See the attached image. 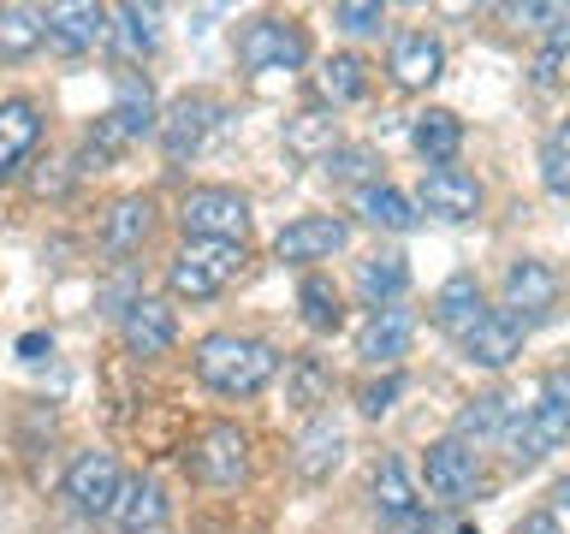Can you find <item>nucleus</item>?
Wrapping results in <instances>:
<instances>
[{
  "label": "nucleus",
  "mask_w": 570,
  "mask_h": 534,
  "mask_svg": "<svg viewBox=\"0 0 570 534\" xmlns=\"http://www.w3.org/2000/svg\"><path fill=\"white\" fill-rule=\"evenodd\" d=\"M499 439H505L517 469H529V463H541L547 452H559V445L570 439V368H552L541 380V398H534L529 409L517 404Z\"/></svg>",
  "instance_id": "3"
},
{
  "label": "nucleus",
  "mask_w": 570,
  "mask_h": 534,
  "mask_svg": "<svg viewBox=\"0 0 570 534\" xmlns=\"http://www.w3.org/2000/svg\"><path fill=\"white\" fill-rule=\"evenodd\" d=\"M48 42V7H0V60H30Z\"/></svg>",
  "instance_id": "28"
},
{
  "label": "nucleus",
  "mask_w": 570,
  "mask_h": 534,
  "mask_svg": "<svg viewBox=\"0 0 570 534\" xmlns=\"http://www.w3.org/2000/svg\"><path fill=\"white\" fill-rule=\"evenodd\" d=\"M190 368H196V380L208 392H220V398H256V392L279 374V350L256 333H208V338H196Z\"/></svg>",
  "instance_id": "1"
},
{
  "label": "nucleus",
  "mask_w": 570,
  "mask_h": 534,
  "mask_svg": "<svg viewBox=\"0 0 570 534\" xmlns=\"http://www.w3.org/2000/svg\"><path fill=\"white\" fill-rule=\"evenodd\" d=\"M214 125H220V101H214L208 89H185V96H173L167 107H160L155 142H160V155L178 167V160L203 155V142H208Z\"/></svg>",
  "instance_id": "8"
},
{
  "label": "nucleus",
  "mask_w": 570,
  "mask_h": 534,
  "mask_svg": "<svg viewBox=\"0 0 570 534\" xmlns=\"http://www.w3.org/2000/svg\"><path fill=\"white\" fill-rule=\"evenodd\" d=\"M155 220H160L155 196H142V190L114 196V202L101 208V220H96V244L107 249V256L125 261V256H137V249L155 238Z\"/></svg>",
  "instance_id": "10"
},
{
  "label": "nucleus",
  "mask_w": 570,
  "mask_h": 534,
  "mask_svg": "<svg viewBox=\"0 0 570 534\" xmlns=\"http://www.w3.org/2000/svg\"><path fill=\"white\" fill-rule=\"evenodd\" d=\"M422 481H428V493H434V498L475 493V445H463V439L428 445V452H422Z\"/></svg>",
  "instance_id": "21"
},
{
  "label": "nucleus",
  "mask_w": 570,
  "mask_h": 534,
  "mask_svg": "<svg viewBox=\"0 0 570 534\" xmlns=\"http://www.w3.org/2000/svg\"><path fill=\"white\" fill-rule=\"evenodd\" d=\"M167 511H173V498L155 475H125V493L114 505V528L119 534H155L167 523Z\"/></svg>",
  "instance_id": "23"
},
{
  "label": "nucleus",
  "mask_w": 570,
  "mask_h": 534,
  "mask_svg": "<svg viewBox=\"0 0 570 534\" xmlns=\"http://www.w3.org/2000/svg\"><path fill=\"white\" fill-rule=\"evenodd\" d=\"M559 66H564V53L559 48H541V53H534V66H529V78L541 83V89H552V83H559Z\"/></svg>",
  "instance_id": "39"
},
{
  "label": "nucleus",
  "mask_w": 570,
  "mask_h": 534,
  "mask_svg": "<svg viewBox=\"0 0 570 534\" xmlns=\"http://www.w3.org/2000/svg\"><path fill=\"white\" fill-rule=\"evenodd\" d=\"M511 534H564V528H559V516H552V511H529Z\"/></svg>",
  "instance_id": "41"
},
{
  "label": "nucleus",
  "mask_w": 570,
  "mask_h": 534,
  "mask_svg": "<svg viewBox=\"0 0 570 534\" xmlns=\"http://www.w3.org/2000/svg\"><path fill=\"white\" fill-rule=\"evenodd\" d=\"M541 185L552 196H570V119H559L541 142Z\"/></svg>",
  "instance_id": "36"
},
{
  "label": "nucleus",
  "mask_w": 570,
  "mask_h": 534,
  "mask_svg": "<svg viewBox=\"0 0 570 534\" xmlns=\"http://www.w3.org/2000/svg\"><path fill=\"white\" fill-rule=\"evenodd\" d=\"M368 498H374V511H381L386 523H416V505H422L399 457H381V463H374V475H368Z\"/></svg>",
  "instance_id": "27"
},
{
  "label": "nucleus",
  "mask_w": 570,
  "mask_h": 534,
  "mask_svg": "<svg viewBox=\"0 0 570 534\" xmlns=\"http://www.w3.org/2000/svg\"><path fill=\"white\" fill-rule=\"evenodd\" d=\"M185 475L208 493L244 487L249 481V434L238 422H203L185 439Z\"/></svg>",
  "instance_id": "5"
},
{
  "label": "nucleus",
  "mask_w": 570,
  "mask_h": 534,
  "mask_svg": "<svg viewBox=\"0 0 570 534\" xmlns=\"http://www.w3.org/2000/svg\"><path fill=\"white\" fill-rule=\"evenodd\" d=\"M404 285H410L404 256H368L363 267H356V291H363L368 309H392V303L404 297Z\"/></svg>",
  "instance_id": "31"
},
{
  "label": "nucleus",
  "mask_w": 570,
  "mask_h": 534,
  "mask_svg": "<svg viewBox=\"0 0 570 534\" xmlns=\"http://www.w3.org/2000/svg\"><path fill=\"white\" fill-rule=\"evenodd\" d=\"M244 244H214V238H185L167 261V303H208L244 274Z\"/></svg>",
  "instance_id": "4"
},
{
  "label": "nucleus",
  "mask_w": 570,
  "mask_h": 534,
  "mask_svg": "<svg viewBox=\"0 0 570 534\" xmlns=\"http://www.w3.org/2000/svg\"><path fill=\"white\" fill-rule=\"evenodd\" d=\"M547 48L570 53V12H559V18H552V36H547Z\"/></svg>",
  "instance_id": "42"
},
{
  "label": "nucleus",
  "mask_w": 570,
  "mask_h": 534,
  "mask_svg": "<svg viewBox=\"0 0 570 534\" xmlns=\"http://www.w3.org/2000/svg\"><path fill=\"white\" fill-rule=\"evenodd\" d=\"M523 320L505 315V309H488L475 320V333L463 338V363L470 368H511L517 356H523Z\"/></svg>",
  "instance_id": "17"
},
{
  "label": "nucleus",
  "mask_w": 570,
  "mask_h": 534,
  "mask_svg": "<svg viewBox=\"0 0 570 534\" xmlns=\"http://www.w3.org/2000/svg\"><path fill=\"white\" fill-rule=\"evenodd\" d=\"M114 36V7H96V0H71V7H48V48L78 60V53L101 48Z\"/></svg>",
  "instance_id": "12"
},
{
  "label": "nucleus",
  "mask_w": 570,
  "mask_h": 534,
  "mask_svg": "<svg viewBox=\"0 0 570 534\" xmlns=\"http://www.w3.org/2000/svg\"><path fill=\"white\" fill-rule=\"evenodd\" d=\"M327 167L333 185H356V190H368L374 185V172H381V155L368 149V142H338V149L321 160Z\"/></svg>",
  "instance_id": "35"
},
{
  "label": "nucleus",
  "mask_w": 570,
  "mask_h": 534,
  "mask_svg": "<svg viewBox=\"0 0 570 534\" xmlns=\"http://www.w3.org/2000/svg\"><path fill=\"white\" fill-rule=\"evenodd\" d=\"M333 24L351 30V36H381L386 30V7H381V0H338Z\"/></svg>",
  "instance_id": "38"
},
{
  "label": "nucleus",
  "mask_w": 570,
  "mask_h": 534,
  "mask_svg": "<svg viewBox=\"0 0 570 534\" xmlns=\"http://www.w3.org/2000/svg\"><path fill=\"white\" fill-rule=\"evenodd\" d=\"M399 398H404V374H399V368H386L381 380H363V386H356V409H363L368 422H381Z\"/></svg>",
  "instance_id": "37"
},
{
  "label": "nucleus",
  "mask_w": 570,
  "mask_h": 534,
  "mask_svg": "<svg viewBox=\"0 0 570 534\" xmlns=\"http://www.w3.org/2000/svg\"><path fill=\"white\" fill-rule=\"evenodd\" d=\"M559 505H570V475L559 481Z\"/></svg>",
  "instance_id": "43"
},
{
  "label": "nucleus",
  "mask_w": 570,
  "mask_h": 534,
  "mask_svg": "<svg viewBox=\"0 0 570 534\" xmlns=\"http://www.w3.org/2000/svg\"><path fill=\"white\" fill-rule=\"evenodd\" d=\"M386 71H392V83L399 89H428L445 71V48H440V36H428V30H404V36H392V53H386Z\"/></svg>",
  "instance_id": "20"
},
{
  "label": "nucleus",
  "mask_w": 570,
  "mask_h": 534,
  "mask_svg": "<svg viewBox=\"0 0 570 534\" xmlns=\"http://www.w3.org/2000/svg\"><path fill=\"white\" fill-rule=\"evenodd\" d=\"M42 142V107L30 96H0V185L18 178V167L36 155Z\"/></svg>",
  "instance_id": "14"
},
{
  "label": "nucleus",
  "mask_w": 570,
  "mask_h": 534,
  "mask_svg": "<svg viewBox=\"0 0 570 534\" xmlns=\"http://www.w3.org/2000/svg\"><path fill=\"white\" fill-rule=\"evenodd\" d=\"M351 244V220L338 214H303L274 238V256L279 261H333L338 249Z\"/></svg>",
  "instance_id": "13"
},
{
  "label": "nucleus",
  "mask_w": 570,
  "mask_h": 534,
  "mask_svg": "<svg viewBox=\"0 0 570 534\" xmlns=\"http://www.w3.org/2000/svg\"><path fill=\"white\" fill-rule=\"evenodd\" d=\"M428 315H434L440 333H452L458 345H463V338L475 333V320L488 315V291H481L475 274H452V279L434 291V303H428Z\"/></svg>",
  "instance_id": "19"
},
{
  "label": "nucleus",
  "mask_w": 570,
  "mask_h": 534,
  "mask_svg": "<svg viewBox=\"0 0 570 534\" xmlns=\"http://www.w3.org/2000/svg\"><path fill=\"white\" fill-rule=\"evenodd\" d=\"M511 398H505V392H481V398H470V404H463L458 409V434L452 439H463V445H470V439H499V434H505V422H511Z\"/></svg>",
  "instance_id": "34"
},
{
  "label": "nucleus",
  "mask_w": 570,
  "mask_h": 534,
  "mask_svg": "<svg viewBox=\"0 0 570 534\" xmlns=\"http://www.w3.org/2000/svg\"><path fill=\"white\" fill-rule=\"evenodd\" d=\"M564 7H541V0H529V7H505V18L511 24H552Z\"/></svg>",
  "instance_id": "40"
},
{
  "label": "nucleus",
  "mask_w": 570,
  "mask_h": 534,
  "mask_svg": "<svg viewBox=\"0 0 570 534\" xmlns=\"http://www.w3.org/2000/svg\"><path fill=\"white\" fill-rule=\"evenodd\" d=\"M125 60H149L160 48V7H114V36H107Z\"/></svg>",
  "instance_id": "29"
},
{
  "label": "nucleus",
  "mask_w": 570,
  "mask_h": 534,
  "mask_svg": "<svg viewBox=\"0 0 570 534\" xmlns=\"http://www.w3.org/2000/svg\"><path fill=\"white\" fill-rule=\"evenodd\" d=\"M338 457H345V427L333 416H309L303 422V434L292 439V469L303 481H327L338 469Z\"/></svg>",
  "instance_id": "22"
},
{
  "label": "nucleus",
  "mask_w": 570,
  "mask_h": 534,
  "mask_svg": "<svg viewBox=\"0 0 570 534\" xmlns=\"http://www.w3.org/2000/svg\"><path fill=\"white\" fill-rule=\"evenodd\" d=\"M410 338H416V320H410V309H368V320L356 327V356H363L368 368H392L399 356L410 350Z\"/></svg>",
  "instance_id": "18"
},
{
  "label": "nucleus",
  "mask_w": 570,
  "mask_h": 534,
  "mask_svg": "<svg viewBox=\"0 0 570 534\" xmlns=\"http://www.w3.org/2000/svg\"><path fill=\"white\" fill-rule=\"evenodd\" d=\"M297 320L309 333H338V320H345V297H338V285L327 274H303L297 279Z\"/></svg>",
  "instance_id": "30"
},
{
  "label": "nucleus",
  "mask_w": 570,
  "mask_h": 534,
  "mask_svg": "<svg viewBox=\"0 0 570 534\" xmlns=\"http://www.w3.org/2000/svg\"><path fill=\"white\" fill-rule=\"evenodd\" d=\"M285 149H292L297 160H327L338 149V113L333 107H303V113L285 119Z\"/></svg>",
  "instance_id": "24"
},
{
  "label": "nucleus",
  "mask_w": 570,
  "mask_h": 534,
  "mask_svg": "<svg viewBox=\"0 0 570 534\" xmlns=\"http://www.w3.org/2000/svg\"><path fill=\"white\" fill-rule=\"evenodd\" d=\"M356 214H363L368 226H381V231H410L422 220L416 202H410L404 190H392V185H368V190H356Z\"/></svg>",
  "instance_id": "33"
},
{
  "label": "nucleus",
  "mask_w": 570,
  "mask_h": 534,
  "mask_svg": "<svg viewBox=\"0 0 570 534\" xmlns=\"http://www.w3.org/2000/svg\"><path fill=\"white\" fill-rule=\"evenodd\" d=\"M309 60V36L292 18H249L238 30V66L249 78H267V71H297Z\"/></svg>",
  "instance_id": "7"
},
{
  "label": "nucleus",
  "mask_w": 570,
  "mask_h": 534,
  "mask_svg": "<svg viewBox=\"0 0 570 534\" xmlns=\"http://www.w3.org/2000/svg\"><path fill=\"white\" fill-rule=\"evenodd\" d=\"M315 89H321V107H351V101H363L368 96V60L363 53H327L315 71Z\"/></svg>",
  "instance_id": "25"
},
{
  "label": "nucleus",
  "mask_w": 570,
  "mask_h": 534,
  "mask_svg": "<svg viewBox=\"0 0 570 534\" xmlns=\"http://www.w3.org/2000/svg\"><path fill=\"white\" fill-rule=\"evenodd\" d=\"M333 398V368L321 356H292L285 363V404L292 409H321Z\"/></svg>",
  "instance_id": "32"
},
{
  "label": "nucleus",
  "mask_w": 570,
  "mask_h": 534,
  "mask_svg": "<svg viewBox=\"0 0 570 534\" xmlns=\"http://www.w3.org/2000/svg\"><path fill=\"white\" fill-rule=\"evenodd\" d=\"M422 208L434 214V220H452V226L475 220V214H481V178L463 172V167H428Z\"/></svg>",
  "instance_id": "15"
},
{
  "label": "nucleus",
  "mask_w": 570,
  "mask_h": 534,
  "mask_svg": "<svg viewBox=\"0 0 570 534\" xmlns=\"http://www.w3.org/2000/svg\"><path fill=\"white\" fill-rule=\"evenodd\" d=\"M119 345L131 350V356H167L178 345V309L167 297H131L119 309Z\"/></svg>",
  "instance_id": "11"
},
{
  "label": "nucleus",
  "mask_w": 570,
  "mask_h": 534,
  "mask_svg": "<svg viewBox=\"0 0 570 534\" xmlns=\"http://www.w3.org/2000/svg\"><path fill=\"white\" fill-rule=\"evenodd\" d=\"M155 125H160V101H155V89L142 71H119V83H114V107L89 125V137H83V167H107L114 155H125L137 137H155Z\"/></svg>",
  "instance_id": "2"
},
{
  "label": "nucleus",
  "mask_w": 570,
  "mask_h": 534,
  "mask_svg": "<svg viewBox=\"0 0 570 534\" xmlns=\"http://www.w3.org/2000/svg\"><path fill=\"white\" fill-rule=\"evenodd\" d=\"M410 142H416V155L428 167H452L458 149H463V119L452 107H428V113L410 125Z\"/></svg>",
  "instance_id": "26"
},
{
  "label": "nucleus",
  "mask_w": 570,
  "mask_h": 534,
  "mask_svg": "<svg viewBox=\"0 0 570 534\" xmlns=\"http://www.w3.org/2000/svg\"><path fill=\"white\" fill-rule=\"evenodd\" d=\"M552 303H559V274L534 256H517L505 267V315H517L529 327V320H541L552 309Z\"/></svg>",
  "instance_id": "16"
},
{
  "label": "nucleus",
  "mask_w": 570,
  "mask_h": 534,
  "mask_svg": "<svg viewBox=\"0 0 570 534\" xmlns=\"http://www.w3.org/2000/svg\"><path fill=\"white\" fill-rule=\"evenodd\" d=\"M185 238H214V244H244L249 238V196L232 185H196L178 202Z\"/></svg>",
  "instance_id": "6"
},
{
  "label": "nucleus",
  "mask_w": 570,
  "mask_h": 534,
  "mask_svg": "<svg viewBox=\"0 0 570 534\" xmlns=\"http://www.w3.org/2000/svg\"><path fill=\"white\" fill-rule=\"evenodd\" d=\"M119 493H125V469L114 452H78L60 475V498L78 516H114Z\"/></svg>",
  "instance_id": "9"
}]
</instances>
